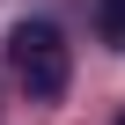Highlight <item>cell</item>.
<instances>
[{
    "label": "cell",
    "mask_w": 125,
    "mask_h": 125,
    "mask_svg": "<svg viewBox=\"0 0 125 125\" xmlns=\"http://www.w3.org/2000/svg\"><path fill=\"white\" fill-rule=\"evenodd\" d=\"M8 66H15V81H22V88H30L37 103L66 96V81H74L66 37H59L52 22H15V37H8Z\"/></svg>",
    "instance_id": "obj_1"
},
{
    "label": "cell",
    "mask_w": 125,
    "mask_h": 125,
    "mask_svg": "<svg viewBox=\"0 0 125 125\" xmlns=\"http://www.w3.org/2000/svg\"><path fill=\"white\" fill-rule=\"evenodd\" d=\"M96 22H103L110 44H125V0H96Z\"/></svg>",
    "instance_id": "obj_2"
}]
</instances>
